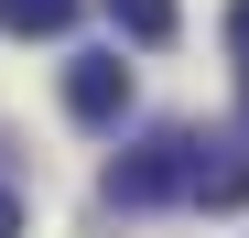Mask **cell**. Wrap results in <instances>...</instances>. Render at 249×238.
Wrapping results in <instances>:
<instances>
[{
  "label": "cell",
  "instance_id": "6da1fadb",
  "mask_svg": "<svg viewBox=\"0 0 249 238\" xmlns=\"http://www.w3.org/2000/svg\"><path fill=\"white\" fill-rule=\"evenodd\" d=\"M195 163H206V130H141L108 163V206H174L195 195Z\"/></svg>",
  "mask_w": 249,
  "mask_h": 238
},
{
  "label": "cell",
  "instance_id": "7a4b0ae2",
  "mask_svg": "<svg viewBox=\"0 0 249 238\" xmlns=\"http://www.w3.org/2000/svg\"><path fill=\"white\" fill-rule=\"evenodd\" d=\"M65 119L76 130H119V119H130V65L119 54H76L65 65Z\"/></svg>",
  "mask_w": 249,
  "mask_h": 238
},
{
  "label": "cell",
  "instance_id": "3957f363",
  "mask_svg": "<svg viewBox=\"0 0 249 238\" xmlns=\"http://www.w3.org/2000/svg\"><path fill=\"white\" fill-rule=\"evenodd\" d=\"M195 206H249V152H238V141H206V163H195Z\"/></svg>",
  "mask_w": 249,
  "mask_h": 238
},
{
  "label": "cell",
  "instance_id": "277c9868",
  "mask_svg": "<svg viewBox=\"0 0 249 238\" xmlns=\"http://www.w3.org/2000/svg\"><path fill=\"white\" fill-rule=\"evenodd\" d=\"M98 11H108L119 33H130L141 54H162V44H174V33H184V11H174V0H98Z\"/></svg>",
  "mask_w": 249,
  "mask_h": 238
},
{
  "label": "cell",
  "instance_id": "5b68a950",
  "mask_svg": "<svg viewBox=\"0 0 249 238\" xmlns=\"http://www.w3.org/2000/svg\"><path fill=\"white\" fill-rule=\"evenodd\" d=\"M76 11H87V0H0V33H22V44H54V33H76Z\"/></svg>",
  "mask_w": 249,
  "mask_h": 238
},
{
  "label": "cell",
  "instance_id": "8992f818",
  "mask_svg": "<svg viewBox=\"0 0 249 238\" xmlns=\"http://www.w3.org/2000/svg\"><path fill=\"white\" fill-rule=\"evenodd\" d=\"M228 54H238V98H249V0H228Z\"/></svg>",
  "mask_w": 249,
  "mask_h": 238
},
{
  "label": "cell",
  "instance_id": "52a82bcc",
  "mask_svg": "<svg viewBox=\"0 0 249 238\" xmlns=\"http://www.w3.org/2000/svg\"><path fill=\"white\" fill-rule=\"evenodd\" d=\"M0 238H22V206H11V184H0Z\"/></svg>",
  "mask_w": 249,
  "mask_h": 238
}]
</instances>
